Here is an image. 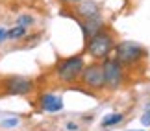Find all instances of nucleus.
Segmentation results:
<instances>
[{
	"instance_id": "f257e3e1",
	"label": "nucleus",
	"mask_w": 150,
	"mask_h": 131,
	"mask_svg": "<svg viewBox=\"0 0 150 131\" xmlns=\"http://www.w3.org/2000/svg\"><path fill=\"white\" fill-rule=\"evenodd\" d=\"M83 68H85V63H83L82 55H72V57L63 59L61 63L56 67V76L63 83H72L82 76Z\"/></svg>"
},
{
	"instance_id": "f03ea898",
	"label": "nucleus",
	"mask_w": 150,
	"mask_h": 131,
	"mask_svg": "<svg viewBox=\"0 0 150 131\" xmlns=\"http://www.w3.org/2000/svg\"><path fill=\"white\" fill-rule=\"evenodd\" d=\"M146 55V50L134 41H122L115 46V59L120 65H134Z\"/></svg>"
},
{
	"instance_id": "7ed1b4c3",
	"label": "nucleus",
	"mask_w": 150,
	"mask_h": 131,
	"mask_svg": "<svg viewBox=\"0 0 150 131\" xmlns=\"http://www.w3.org/2000/svg\"><path fill=\"white\" fill-rule=\"evenodd\" d=\"M85 50H87V54L91 55V57H95V59H106L109 55V52L113 50L111 33L102 30L100 33H96V35H93L91 39H87V46H85Z\"/></svg>"
},
{
	"instance_id": "20e7f679",
	"label": "nucleus",
	"mask_w": 150,
	"mask_h": 131,
	"mask_svg": "<svg viewBox=\"0 0 150 131\" xmlns=\"http://www.w3.org/2000/svg\"><path fill=\"white\" fill-rule=\"evenodd\" d=\"M104 68V78H106V87L109 90H115L122 85V79H124V72H122V65L119 63L117 59H109L106 57L102 63Z\"/></svg>"
},
{
	"instance_id": "39448f33",
	"label": "nucleus",
	"mask_w": 150,
	"mask_h": 131,
	"mask_svg": "<svg viewBox=\"0 0 150 131\" xmlns=\"http://www.w3.org/2000/svg\"><path fill=\"white\" fill-rule=\"evenodd\" d=\"M82 83L91 90H102L106 87V78H104V68L102 65H89L82 72Z\"/></svg>"
},
{
	"instance_id": "423d86ee",
	"label": "nucleus",
	"mask_w": 150,
	"mask_h": 131,
	"mask_svg": "<svg viewBox=\"0 0 150 131\" xmlns=\"http://www.w3.org/2000/svg\"><path fill=\"white\" fill-rule=\"evenodd\" d=\"M4 90L11 96H26L33 90V81L28 78L13 76V78H8L4 81Z\"/></svg>"
},
{
	"instance_id": "0eeeda50",
	"label": "nucleus",
	"mask_w": 150,
	"mask_h": 131,
	"mask_svg": "<svg viewBox=\"0 0 150 131\" xmlns=\"http://www.w3.org/2000/svg\"><path fill=\"white\" fill-rule=\"evenodd\" d=\"M39 104H41V109L45 113H57L63 109V100L57 94H41Z\"/></svg>"
},
{
	"instance_id": "6e6552de",
	"label": "nucleus",
	"mask_w": 150,
	"mask_h": 131,
	"mask_svg": "<svg viewBox=\"0 0 150 131\" xmlns=\"http://www.w3.org/2000/svg\"><path fill=\"white\" fill-rule=\"evenodd\" d=\"M78 15L82 17V19H95V17H98L100 15V8H98V4L93 2V0H82V2L78 4Z\"/></svg>"
},
{
	"instance_id": "1a4fd4ad",
	"label": "nucleus",
	"mask_w": 150,
	"mask_h": 131,
	"mask_svg": "<svg viewBox=\"0 0 150 131\" xmlns=\"http://www.w3.org/2000/svg\"><path fill=\"white\" fill-rule=\"evenodd\" d=\"M82 30H83V37L85 39H91L93 35L100 33L104 30V22L100 17H95V19H85L82 22Z\"/></svg>"
},
{
	"instance_id": "9d476101",
	"label": "nucleus",
	"mask_w": 150,
	"mask_h": 131,
	"mask_svg": "<svg viewBox=\"0 0 150 131\" xmlns=\"http://www.w3.org/2000/svg\"><path fill=\"white\" fill-rule=\"evenodd\" d=\"M22 37H26V28L17 24L15 28L8 30V41H21Z\"/></svg>"
},
{
	"instance_id": "9b49d317",
	"label": "nucleus",
	"mask_w": 150,
	"mask_h": 131,
	"mask_svg": "<svg viewBox=\"0 0 150 131\" xmlns=\"http://www.w3.org/2000/svg\"><path fill=\"white\" fill-rule=\"evenodd\" d=\"M122 115L120 113H113V115H108L106 118L102 120V127H111L115 126V124H119V122H122Z\"/></svg>"
},
{
	"instance_id": "f8f14e48",
	"label": "nucleus",
	"mask_w": 150,
	"mask_h": 131,
	"mask_svg": "<svg viewBox=\"0 0 150 131\" xmlns=\"http://www.w3.org/2000/svg\"><path fill=\"white\" fill-rule=\"evenodd\" d=\"M17 24L22 26V28H28L33 24V17L32 15H19V19H17Z\"/></svg>"
},
{
	"instance_id": "ddd939ff",
	"label": "nucleus",
	"mask_w": 150,
	"mask_h": 131,
	"mask_svg": "<svg viewBox=\"0 0 150 131\" xmlns=\"http://www.w3.org/2000/svg\"><path fill=\"white\" fill-rule=\"evenodd\" d=\"M17 124H19V120H17V118H8V120H2V127L9 129V127H15Z\"/></svg>"
},
{
	"instance_id": "4468645a",
	"label": "nucleus",
	"mask_w": 150,
	"mask_h": 131,
	"mask_svg": "<svg viewBox=\"0 0 150 131\" xmlns=\"http://www.w3.org/2000/svg\"><path fill=\"white\" fill-rule=\"evenodd\" d=\"M141 124H143V126H150V109L141 116Z\"/></svg>"
},
{
	"instance_id": "2eb2a0df",
	"label": "nucleus",
	"mask_w": 150,
	"mask_h": 131,
	"mask_svg": "<svg viewBox=\"0 0 150 131\" xmlns=\"http://www.w3.org/2000/svg\"><path fill=\"white\" fill-rule=\"evenodd\" d=\"M6 39H8V32H6L4 28H0V43H4Z\"/></svg>"
},
{
	"instance_id": "dca6fc26",
	"label": "nucleus",
	"mask_w": 150,
	"mask_h": 131,
	"mask_svg": "<svg viewBox=\"0 0 150 131\" xmlns=\"http://www.w3.org/2000/svg\"><path fill=\"white\" fill-rule=\"evenodd\" d=\"M67 129H69V131H76L78 126H76V124H72V122H69V124H67Z\"/></svg>"
},
{
	"instance_id": "f3484780",
	"label": "nucleus",
	"mask_w": 150,
	"mask_h": 131,
	"mask_svg": "<svg viewBox=\"0 0 150 131\" xmlns=\"http://www.w3.org/2000/svg\"><path fill=\"white\" fill-rule=\"evenodd\" d=\"M61 2H65V4H80L82 0H61Z\"/></svg>"
}]
</instances>
